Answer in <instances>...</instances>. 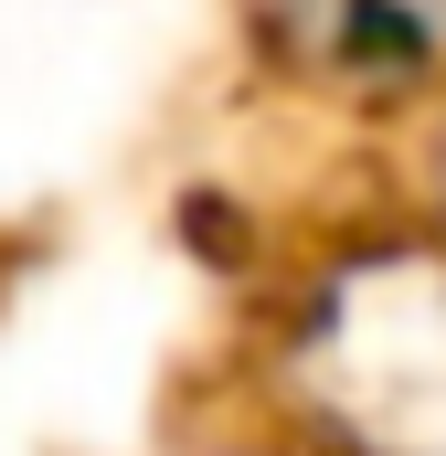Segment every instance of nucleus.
<instances>
[{"label":"nucleus","instance_id":"f257e3e1","mask_svg":"<svg viewBox=\"0 0 446 456\" xmlns=\"http://www.w3.org/2000/svg\"><path fill=\"white\" fill-rule=\"evenodd\" d=\"M298 21H319L330 43H372V32H446V0H287Z\"/></svg>","mask_w":446,"mask_h":456}]
</instances>
